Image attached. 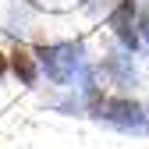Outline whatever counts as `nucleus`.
<instances>
[{
  "label": "nucleus",
  "mask_w": 149,
  "mask_h": 149,
  "mask_svg": "<svg viewBox=\"0 0 149 149\" xmlns=\"http://www.w3.org/2000/svg\"><path fill=\"white\" fill-rule=\"evenodd\" d=\"M11 68H14V74L22 82H36V64H32V57H29L25 50H14L11 53Z\"/></svg>",
  "instance_id": "obj_1"
},
{
  "label": "nucleus",
  "mask_w": 149,
  "mask_h": 149,
  "mask_svg": "<svg viewBox=\"0 0 149 149\" xmlns=\"http://www.w3.org/2000/svg\"><path fill=\"white\" fill-rule=\"evenodd\" d=\"M4 68H7V61H4V53H0V74H4Z\"/></svg>",
  "instance_id": "obj_2"
}]
</instances>
